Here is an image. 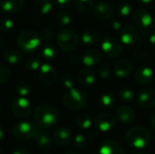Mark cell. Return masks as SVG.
Returning <instances> with one entry per match:
<instances>
[{
	"label": "cell",
	"mask_w": 155,
	"mask_h": 154,
	"mask_svg": "<svg viewBox=\"0 0 155 154\" xmlns=\"http://www.w3.org/2000/svg\"><path fill=\"white\" fill-rule=\"evenodd\" d=\"M86 93L79 88H72L67 90L63 95L64 104L70 110L78 111L83 109L87 103Z\"/></svg>",
	"instance_id": "277c9868"
},
{
	"label": "cell",
	"mask_w": 155,
	"mask_h": 154,
	"mask_svg": "<svg viewBox=\"0 0 155 154\" xmlns=\"http://www.w3.org/2000/svg\"><path fill=\"white\" fill-rule=\"evenodd\" d=\"M0 154H4V152H3V151H2L1 149H0Z\"/></svg>",
	"instance_id": "11a10c76"
},
{
	"label": "cell",
	"mask_w": 155,
	"mask_h": 154,
	"mask_svg": "<svg viewBox=\"0 0 155 154\" xmlns=\"http://www.w3.org/2000/svg\"><path fill=\"white\" fill-rule=\"evenodd\" d=\"M2 46H3V38L0 35V49L2 48Z\"/></svg>",
	"instance_id": "f907efd6"
},
{
	"label": "cell",
	"mask_w": 155,
	"mask_h": 154,
	"mask_svg": "<svg viewBox=\"0 0 155 154\" xmlns=\"http://www.w3.org/2000/svg\"><path fill=\"white\" fill-rule=\"evenodd\" d=\"M91 154H99V152H98V153H97V152H92Z\"/></svg>",
	"instance_id": "9f6ffc18"
},
{
	"label": "cell",
	"mask_w": 155,
	"mask_h": 154,
	"mask_svg": "<svg viewBox=\"0 0 155 154\" xmlns=\"http://www.w3.org/2000/svg\"><path fill=\"white\" fill-rule=\"evenodd\" d=\"M41 61L38 59V58H35V57H32V58H29L26 63H25V67L27 70L31 71V72H34V71H37L39 70L40 66H41Z\"/></svg>",
	"instance_id": "d590c367"
},
{
	"label": "cell",
	"mask_w": 155,
	"mask_h": 154,
	"mask_svg": "<svg viewBox=\"0 0 155 154\" xmlns=\"http://www.w3.org/2000/svg\"><path fill=\"white\" fill-rule=\"evenodd\" d=\"M113 73V70L111 67H109L108 65H103L101 67L98 68V71H97V74L99 75L100 78L102 79H107L111 76Z\"/></svg>",
	"instance_id": "ab89813d"
},
{
	"label": "cell",
	"mask_w": 155,
	"mask_h": 154,
	"mask_svg": "<svg viewBox=\"0 0 155 154\" xmlns=\"http://www.w3.org/2000/svg\"><path fill=\"white\" fill-rule=\"evenodd\" d=\"M33 118L37 127L45 130L54 126L58 123L59 113L54 106L48 103H41L35 107Z\"/></svg>",
	"instance_id": "6da1fadb"
},
{
	"label": "cell",
	"mask_w": 155,
	"mask_h": 154,
	"mask_svg": "<svg viewBox=\"0 0 155 154\" xmlns=\"http://www.w3.org/2000/svg\"><path fill=\"white\" fill-rule=\"evenodd\" d=\"M94 15L100 20H107L114 15V8L111 4L102 1L97 3L94 7Z\"/></svg>",
	"instance_id": "e0dca14e"
},
{
	"label": "cell",
	"mask_w": 155,
	"mask_h": 154,
	"mask_svg": "<svg viewBox=\"0 0 155 154\" xmlns=\"http://www.w3.org/2000/svg\"><path fill=\"white\" fill-rule=\"evenodd\" d=\"M99 154H124V149L121 143L114 140H105L99 148Z\"/></svg>",
	"instance_id": "2e32d148"
},
{
	"label": "cell",
	"mask_w": 155,
	"mask_h": 154,
	"mask_svg": "<svg viewBox=\"0 0 155 154\" xmlns=\"http://www.w3.org/2000/svg\"><path fill=\"white\" fill-rule=\"evenodd\" d=\"M139 36L140 34L138 29L132 25H124L120 31V41L126 45H133L136 44Z\"/></svg>",
	"instance_id": "7c38bea8"
},
{
	"label": "cell",
	"mask_w": 155,
	"mask_h": 154,
	"mask_svg": "<svg viewBox=\"0 0 155 154\" xmlns=\"http://www.w3.org/2000/svg\"><path fill=\"white\" fill-rule=\"evenodd\" d=\"M4 136H5V130H4V128H3V126L0 124V142L3 140V138H4Z\"/></svg>",
	"instance_id": "7dc6e473"
},
{
	"label": "cell",
	"mask_w": 155,
	"mask_h": 154,
	"mask_svg": "<svg viewBox=\"0 0 155 154\" xmlns=\"http://www.w3.org/2000/svg\"><path fill=\"white\" fill-rule=\"evenodd\" d=\"M73 2H74V0H54L55 5L61 9L69 8L72 5Z\"/></svg>",
	"instance_id": "b9f144b4"
},
{
	"label": "cell",
	"mask_w": 155,
	"mask_h": 154,
	"mask_svg": "<svg viewBox=\"0 0 155 154\" xmlns=\"http://www.w3.org/2000/svg\"><path fill=\"white\" fill-rule=\"evenodd\" d=\"M35 5L40 13L46 15L53 8V1L52 0H35Z\"/></svg>",
	"instance_id": "d6a6232c"
},
{
	"label": "cell",
	"mask_w": 155,
	"mask_h": 154,
	"mask_svg": "<svg viewBox=\"0 0 155 154\" xmlns=\"http://www.w3.org/2000/svg\"><path fill=\"white\" fill-rule=\"evenodd\" d=\"M111 25H112L113 29L115 30V31H119V30H121L123 28L122 27V23L117 19H114L112 21V23H111Z\"/></svg>",
	"instance_id": "ee69618b"
},
{
	"label": "cell",
	"mask_w": 155,
	"mask_h": 154,
	"mask_svg": "<svg viewBox=\"0 0 155 154\" xmlns=\"http://www.w3.org/2000/svg\"><path fill=\"white\" fill-rule=\"evenodd\" d=\"M25 5V0H0V8L7 14L19 12Z\"/></svg>",
	"instance_id": "603a6c76"
},
{
	"label": "cell",
	"mask_w": 155,
	"mask_h": 154,
	"mask_svg": "<svg viewBox=\"0 0 155 154\" xmlns=\"http://www.w3.org/2000/svg\"><path fill=\"white\" fill-rule=\"evenodd\" d=\"M17 46L25 53H34L41 44L39 34L33 30H24L19 33L16 38Z\"/></svg>",
	"instance_id": "3957f363"
},
{
	"label": "cell",
	"mask_w": 155,
	"mask_h": 154,
	"mask_svg": "<svg viewBox=\"0 0 155 154\" xmlns=\"http://www.w3.org/2000/svg\"><path fill=\"white\" fill-rule=\"evenodd\" d=\"M52 138L49 133L43 129L37 130L35 135V143L41 150H47L52 145Z\"/></svg>",
	"instance_id": "7402d4cb"
},
{
	"label": "cell",
	"mask_w": 155,
	"mask_h": 154,
	"mask_svg": "<svg viewBox=\"0 0 155 154\" xmlns=\"http://www.w3.org/2000/svg\"><path fill=\"white\" fill-rule=\"evenodd\" d=\"M133 20L134 25L140 28H147L153 22L150 11L145 8H138L134 10L133 12Z\"/></svg>",
	"instance_id": "8fae6325"
},
{
	"label": "cell",
	"mask_w": 155,
	"mask_h": 154,
	"mask_svg": "<svg viewBox=\"0 0 155 154\" xmlns=\"http://www.w3.org/2000/svg\"><path fill=\"white\" fill-rule=\"evenodd\" d=\"M97 136V133H95V131H91L90 133H89V137H90V139H94V138H95Z\"/></svg>",
	"instance_id": "681fc988"
},
{
	"label": "cell",
	"mask_w": 155,
	"mask_h": 154,
	"mask_svg": "<svg viewBox=\"0 0 155 154\" xmlns=\"http://www.w3.org/2000/svg\"><path fill=\"white\" fill-rule=\"evenodd\" d=\"M81 41L85 45H94L99 42V34L94 31L87 30L82 34Z\"/></svg>",
	"instance_id": "484cf974"
},
{
	"label": "cell",
	"mask_w": 155,
	"mask_h": 154,
	"mask_svg": "<svg viewBox=\"0 0 155 154\" xmlns=\"http://www.w3.org/2000/svg\"><path fill=\"white\" fill-rule=\"evenodd\" d=\"M151 135L148 130L140 125H136L128 130L125 134L126 143L135 149L141 150L145 148L150 143Z\"/></svg>",
	"instance_id": "7a4b0ae2"
},
{
	"label": "cell",
	"mask_w": 155,
	"mask_h": 154,
	"mask_svg": "<svg viewBox=\"0 0 155 154\" xmlns=\"http://www.w3.org/2000/svg\"><path fill=\"white\" fill-rule=\"evenodd\" d=\"M10 76H11L10 69L4 64H0V84L7 82Z\"/></svg>",
	"instance_id": "f35d334b"
},
{
	"label": "cell",
	"mask_w": 155,
	"mask_h": 154,
	"mask_svg": "<svg viewBox=\"0 0 155 154\" xmlns=\"http://www.w3.org/2000/svg\"><path fill=\"white\" fill-rule=\"evenodd\" d=\"M102 60V53L97 49H88L82 55V63L86 67L97 65Z\"/></svg>",
	"instance_id": "d6986e66"
},
{
	"label": "cell",
	"mask_w": 155,
	"mask_h": 154,
	"mask_svg": "<svg viewBox=\"0 0 155 154\" xmlns=\"http://www.w3.org/2000/svg\"><path fill=\"white\" fill-rule=\"evenodd\" d=\"M52 139L54 144L63 147L68 145L71 143L73 140V134L69 129L65 127H59L54 132Z\"/></svg>",
	"instance_id": "9a60e30c"
},
{
	"label": "cell",
	"mask_w": 155,
	"mask_h": 154,
	"mask_svg": "<svg viewBox=\"0 0 155 154\" xmlns=\"http://www.w3.org/2000/svg\"><path fill=\"white\" fill-rule=\"evenodd\" d=\"M40 39L45 42H49L53 39L54 37V31L50 28H45L41 31L40 34Z\"/></svg>",
	"instance_id": "60d3db41"
},
{
	"label": "cell",
	"mask_w": 155,
	"mask_h": 154,
	"mask_svg": "<svg viewBox=\"0 0 155 154\" xmlns=\"http://www.w3.org/2000/svg\"><path fill=\"white\" fill-rule=\"evenodd\" d=\"M13 113L18 118H25L32 112V105L28 99L25 97L15 98L11 104Z\"/></svg>",
	"instance_id": "9c48e42d"
},
{
	"label": "cell",
	"mask_w": 155,
	"mask_h": 154,
	"mask_svg": "<svg viewBox=\"0 0 155 154\" xmlns=\"http://www.w3.org/2000/svg\"><path fill=\"white\" fill-rule=\"evenodd\" d=\"M60 81H61V84H62L63 87L65 88L66 90H70L72 88H74L75 81H74V76L71 74H69V73L63 74L61 75Z\"/></svg>",
	"instance_id": "836d02e7"
},
{
	"label": "cell",
	"mask_w": 155,
	"mask_h": 154,
	"mask_svg": "<svg viewBox=\"0 0 155 154\" xmlns=\"http://www.w3.org/2000/svg\"><path fill=\"white\" fill-rule=\"evenodd\" d=\"M77 81L84 88H90L95 84L96 75L92 70L88 68H83L77 74Z\"/></svg>",
	"instance_id": "ac0fdd59"
},
{
	"label": "cell",
	"mask_w": 155,
	"mask_h": 154,
	"mask_svg": "<svg viewBox=\"0 0 155 154\" xmlns=\"http://www.w3.org/2000/svg\"><path fill=\"white\" fill-rule=\"evenodd\" d=\"M133 154H143V152H134Z\"/></svg>",
	"instance_id": "f5cc1de1"
},
{
	"label": "cell",
	"mask_w": 155,
	"mask_h": 154,
	"mask_svg": "<svg viewBox=\"0 0 155 154\" xmlns=\"http://www.w3.org/2000/svg\"><path fill=\"white\" fill-rule=\"evenodd\" d=\"M119 97L124 103H132L135 99V93L130 87H123L119 91Z\"/></svg>",
	"instance_id": "4dcf8cb0"
},
{
	"label": "cell",
	"mask_w": 155,
	"mask_h": 154,
	"mask_svg": "<svg viewBox=\"0 0 155 154\" xmlns=\"http://www.w3.org/2000/svg\"><path fill=\"white\" fill-rule=\"evenodd\" d=\"M116 117L124 125L132 124L135 119V113L133 108L127 105L120 106L116 111Z\"/></svg>",
	"instance_id": "ffe728a7"
},
{
	"label": "cell",
	"mask_w": 155,
	"mask_h": 154,
	"mask_svg": "<svg viewBox=\"0 0 155 154\" xmlns=\"http://www.w3.org/2000/svg\"><path fill=\"white\" fill-rule=\"evenodd\" d=\"M137 1H138L139 3L144 5H149V4H151V3L153 2V0H137Z\"/></svg>",
	"instance_id": "c3c4849f"
},
{
	"label": "cell",
	"mask_w": 155,
	"mask_h": 154,
	"mask_svg": "<svg viewBox=\"0 0 155 154\" xmlns=\"http://www.w3.org/2000/svg\"><path fill=\"white\" fill-rule=\"evenodd\" d=\"M153 79V71L151 67L143 65L139 67L135 73V80L139 84L146 85Z\"/></svg>",
	"instance_id": "44dd1931"
},
{
	"label": "cell",
	"mask_w": 155,
	"mask_h": 154,
	"mask_svg": "<svg viewBox=\"0 0 155 154\" xmlns=\"http://www.w3.org/2000/svg\"><path fill=\"white\" fill-rule=\"evenodd\" d=\"M14 27V21L11 18L5 17L0 20V31L8 32Z\"/></svg>",
	"instance_id": "74e56055"
},
{
	"label": "cell",
	"mask_w": 155,
	"mask_h": 154,
	"mask_svg": "<svg viewBox=\"0 0 155 154\" xmlns=\"http://www.w3.org/2000/svg\"><path fill=\"white\" fill-rule=\"evenodd\" d=\"M76 9L83 14L89 13L94 8V0H74Z\"/></svg>",
	"instance_id": "f1b7e54d"
},
{
	"label": "cell",
	"mask_w": 155,
	"mask_h": 154,
	"mask_svg": "<svg viewBox=\"0 0 155 154\" xmlns=\"http://www.w3.org/2000/svg\"><path fill=\"white\" fill-rule=\"evenodd\" d=\"M117 12L121 16H128L133 12V6L129 2H121L117 5Z\"/></svg>",
	"instance_id": "e575fe53"
},
{
	"label": "cell",
	"mask_w": 155,
	"mask_h": 154,
	"mask_svg": "<svg viewBox=\"0 0 155 154\" xmlns=\"http://www.w3.org/2000/svg\"><path fill=\"white\" fill-rule=\"evenodd\" d=\"M138 104L147 110L155 108V91L151 88H143L137 95Z\"/></svg>",
	"instance_id": "4fadbf2b"
},
{
	"label": "cell",
	"mask_w": 155,
	"mask_h": 154,
	"mask_svg": "<svg viewBox=\"0 0 155 154\" xmlns=\"http://www.w3.org/2000/svg\"><path fill=\"white\" fill-rule=\"evenodd\" d=\"M64 154H78V153H76V152H66V153H64Z\"/></svg>",
	"instance_id": "816d5d0a"
},
{
	"label": "cell",
	"mask_w": 155,
	"mask_h": 154,
	"mask_svg": "<svg viewBox=\"0 0 155 154\" xmlns=\"http://www.w3.org/2000/svg\"><path fill=\"white\" fill-rule=\"evenodd\" d=\"M12 154H30V153H29V152H28L27 150L23 149V148H20V149L15 150V152H14Z\"/></svg>",
	"instance_id": "f6af8a7d"
},
{
	"label": "cell",
	"mask_w": 155,
	"mask_h": 154,
	"mask_svg": "<svg viewBox=\"0 0 155 154\" xmlns=\"http://www.w3.org/2000/svg\"><path fill=\"white\" fill-rule=\"evenodd\" d=\"M3 57H4V60L10 64H16L20 63L22 58H23L21 52L17 49H15V48L7 49L4 53Z\"/></svg>",
	"instance_id": "cb8c5ba5"
},
{
	"label": "cell",
	"mask_w": 155,
	"mask_h": 154,
	"mask_svg": "<svg viewBox=\"0 0 155 154\" xmlns=\"http://www.w3.org/2000/svg\"><path fill=\"white\" fill-rule=\"evenodd\" d=\"M75 123L79 128L87 130L92 126V120L87 113H80L75 117Z\"/></svg>",
	"instance_id": "83f0119b"
},
{
	"label": "cell",
	"mask_w": 155,
	"mask_h": 154,
	"mask_svg": "<svg viewBox=\"0 0 155 154\" xmlns=\"http://www.w3.org/2000/svg\"><path fill=\"white\" fill-rule=\"evenodd\" d=\"M134 70V64L131 60L123 58L118 60L113 68V73L116 77L125 78L128 77Z\"/></svg>",
	"instance_id": "5bb4252c"
},
{
	"label": "cell",
	"mask_w": 155,
	"mask_h": 154,
	"mask_svg": "<svg viewBox=\"0 0 155 154\" xmlns=\"http://www.w3.org/2000/svg\"><path fill=\"white\" fill-rule=\"evenodd\" d=\"M31 91V85L26 81H19L15 85V93L19 97H25Z\"/></svg>",
	"instance_id": "1f68e13d"
},
{
	"label": "cell",
	"mask_w": 155,
	"mask_h": 154,
	"mask_svg": "<svg viewBox=\"0 0 155 154\" xmlns=\"http://www.w3.org/2000/svg\"><path fill=\"white\" fill-rule=\"evenodd\" d=\"M41 54H42V56L45 60L52 61V60H54L55 57L57 56V49L53 44L46 43L42 46Z\"/></svg>",
	"instance_id": "4316f807"
},
{
	"label": "cell",
	"mask_w": 155,
	"mask_h": 154,
	"mask_svg": "<svg viewBox=\"0 0 155 154\" xmlns=\"http://www.w3.org/2000/svg\"><path fill=\"white\" fill-rule=\"evenodd\" d=\"M35 126L26 121H22L16 123L13 127V134L14 136L20 141H28L35 137L36 133Z\"/></svg>",
	"instance_id": "8992f818"
},
{
	"label": "cell",
	"mask_w": 155,
	"mask_h": 154,
	"mask_svg": "<svg viewBox=\"0 0 155 154\" xmlns=\"http://www.w3.org/2000/svg\"><path fill=\"white\" fill-rule=\"evenodd\" d=\"M74 144L78 149H84L88 144V141L83 134H76L74 138Z\"/></svg>",
	"instance_id": "8d00e7d4"
},
{
	"label": "cell",
	"mask_w": 155,
	"mask_h": 154,
	"mask_svg": "<svg viewBox=\"0 0 155 154\" xmlns=\"http://www.w3.org/2000/svg\"><path fill=\"white\" fill-rule=\"evenodd\" d=\"M150 123H151V126L153 127V129H154L155 130V113H153V115L151 116Z\"/></svg>",
	"instance_id": "bcb514c9"
},
{
	"label": "cell",
	"mask_w": 155,
	"mask_h": 154,
	"mask_svg": "<svg viewBox=\"0 0 155 154\" xmlns=\"http://www.w3.org/2000/svg\"><path fill=\"white\" fill-rule=\"evenodd\" d=\"M94 124L95 128L102 133L111 132L116 125L115 117L108 113H102L97 114L94 119Z\"/></svg>",
	"instance_id": "ba28073f"
},
{
	"label": "cell",
	"mask_w": 155,
	"mask_h": 154,
	"mask_svg": "<svg viewBox=\"0 0 155 154\" xmlns=\"http://www.w3.org/2000/svg\"><path fill=\"white\" fill-rule=\"evenodd\" d=\"M55 22L58 25L62 27H65L71 23V15L68 12L64 10H61L55 15Z\"/></svg>",
	"instance_id": "f546056e"
},
{
	"label": "cell",
	"mask_w": 155,
	"mask_h": 154,
	"mask_svg": "<svg viewBox=\"0 0 155 154\" xmlns=\"http://www.w3.org/2000/svg\"><path fill=\"white\" fill-rule=\"evenodd\" d=\"M38 71L39 79L43 84L49 85L55 82L57 78V70L53 64L45 63L40 66Z\"/></svg>",
	"instance_id": "30bf717a"
},
{
	"label": "cell",
	"mask_w": 155,
	"mask_h": 154,
	"mask_svg": "<svg viewBox=\"0 0 155 154\" xmlns=\"http://www.w3.org/2000/svg\"><path fill=\"white\" fill-rule=\"evenodd\" d=\"M153 26H154V28H155V17L153 18Z\"/></svg>",
	"instance_id": "db71d44e"
},
{
	"label": "cell",
	"mask_w": 155,
	"mask_h": 154,
	"mask_svg": "<svg viewBox=\"0 0 155 154\" xmlns=\"http://www.w3.org/2000/svg\"><path fill=\"white\" fill-rule=\"evenodd\" d=\"M57 44L64 52L74 51L79 44V37L77 34L70 29L64 28L60 30L57 34Z\"/></svg>",
	"instance_id": "5b68a950"
},
{
	"label": "cell",
	"mask_w": 155,
	"mask_h": 154,
	"mask_svg": "<svg viewBox=\"0 0 155 154\" xmlns=\"http://www.w3.org/2000/svg\"><path fill=\"white\" fill-rule=\"evenodd\" d=\"M115 103V98L113 93H105L99 97L98 100V106L102 110H110L114 107Z\"/></svg>",
	"instance_id": "d4e9b609"
},
{
	"label": "cell",
	"mask_w": 155,
	"mask_h": 154,
	"mask_svg": "<svg viewBox=\"0 0 155 154\" xmlns=\"http://www.w3.org/2000/svg\"><path fill=\"white\" fill-rule=\"evenodd\" d=\"M145 37H146L147 41H148L152 45L155 46V30H150V31L146 34Z\"/></svg>",
	"instance_id": "7bdbcfd3"
},
{
	"label": "cell",
	"mask_w": 155,
	"mask_h": 154,
	"mask_svg": "<svg viewBox=\"0 0 155 154\" xmlns=\"http://www.w3.org/2000/svg\"><path fill=\"white\" fill-rule=\"evenodd\" d=\"M102 50L103 52L111 58L118 57L123 51L121 41L111 35H104L102 39Z\"/></svg>",
	"instance_id": "52a82bcc"
}]
</instances>
